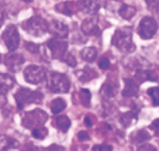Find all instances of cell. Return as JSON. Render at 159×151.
Listing matches in <instances>:
<instances>
[{
    "mask_svg": "<svg viewBox=\"0 0 159 151\" xmlns=\"http://www.w3.org/2000/svg\"><path fill=\"white\" fill-rule=\"evenodd\" d=\"M98 67H99L101 69H103V70L109 69L110 67H111V62H110L109 58H107V57H102V58H100L99 62H98Z\"/></svg>",
    "mask_w": 159,
    "mask_h": 151,
    "instance_id": "cell-31",
    "label": "cell"
},
{
    "mask_svg": "<svg viewBox=\"0 0 159 151\" xmlns=\"http://www.w3.org/2000/svg\"><path fill=\"white\" fill-rule=\"evenodd\" d=\"M67 107V103L63 98H56L51 104V110L53 114H59Z\"/></svg>",
    "mask_w": 159,
    "mask_h": 151,
    "instance_id": "cell-22",
    "label": "cell"
},
{
    "mask_svg": "<svg viewBox=\"0 0 159 151\" xmlns=\"http://www.w3.org/2000/svg\"><path fill=\"white\" fill-rule=\"evenodd\" d=\"M3 22H4V14H3L2 10L0 9V28H1V26H2V24H3Z\"/></svg>",
    "mask_w": 159,
    "mask_h": 151,
    "instance_id": "cell-39",
    "label": "cell"
},
{
    "mask_svg": "<svg viewBox=\"0 0 159 151\" xmlns=\"http://www.w3.org/2000/svg\"><path fill=\"white\" fill-rule=\"evenodd\" d=\"M55 11L60 13L66 14V16H73V14L77 11L76 2L65 1V2L59 3L55 6Z\"/></svg>",
    "mask_w": 159,
    "mask_h": 151,
    "instance_id": "cell-15",
    "label": "cell"
},
{
    "mask_svg": "<svg viewBox=\"0 0 159 151\" xmlns=\"http://www.w3.org/2000/svg\"><path fill=\"white\" fill-rule=\"evenodd\" d=\"M148 94L152 97L153 105H159V87H153L148 89Z\"/></svg>",
    "mask_w": 159,
    "mask_h": 151,
    "instance_id": "cell-26",
    "label": "cell"
},
{
    "mask_svg": "<svg viewBox=\"0 0 159 151\" xmlns=\"http://www.w3.org/2000/svg\"><path fill=\"white\" fill-rule=\"evenodd\" d=\"M61 60H63V61H64L67 65H69V66L71 67V68H75V67L77 65L76 59H75V55H74L73 53H71V52H66V53L64 54V56L62 57Z\"/></svg>",
    "mask_w": 159,
    "mask_h": 151,
    "instance_id": "cell-28",
    "label": "cell"
},
{
    "mask_svg": "<svg viewBox=\"0 0 159 151\" xmlns=\"http://www.w3.org/2000/svg\"><path fill=\"white\" fill-rule=\"evenodd\" d=\"M118 13L119 16L126 19V20H129L132 19L136 13V9L133 6H129L127 4H123V3H119V7H118Z\"/></svg>",
    "mask_w": 159,
    "mask_h": 151,
    "instance_id": "cell-17",
    "label": "cell"
},
{
    "mask_svg": "<svg viewBox=\"0 0 159 151\" xmlns=\"http://www.w3.org/2000/svg\"><path fill=\"white\" fill-rule=\"evenodd\" d=\"M48 87L53 93H67L70 87V82L65 74L53 71L49 74Z\"/></svg>",
    "mask_w": 159,
    "mask_h": 151,
    "instance_id": "cell-3",
    "label": "cell"
},
{
    "mask_svg": "<svg viewBox=\"0 0 159 151\" xmlns=\"http://www.w3.org/2000/svg\"><path fill=\"white\" fill-rule=\"evenodd\" d=\"M76 74L78 75V79L84 83L88 82L97 76V73L93 69H90V68H85V69L77 71Z\"/></svg>",
    "mask_w": 159,
    "mask_h": 151,
    "instance_id": "cell-21",
    "label": "cell"
},
{
    "mask_svg": "<svg viewBox=\"0 0 159 151\" xmlns=\"http://www.w3.org/2000/svg\"><path fill=\"white\" fill-rule=\"evenodd\" d=\"M156 1H158V2H159V0H156Z\"/></svg>",
    "mask_w": 159,
    "mask_h": 151,
    "instance_id": "cell-42",
    "label": "cell"
},
{
    "mask_svg": "<svg viewBox=\"0 0 159 151\" xmlns=\"http://www.w3.org/2000/svg\"><path fill=\"white\" fill-rule=\"evenodd\" d=\"M84 123L87 127H92L93 126V122H92V119L89 117V116H87L85 119H84Z\"/></svg>",
    "mask_w": 159,
    "mask_h": 151,
    "instance_id": "cell-38",
    "label": "cell"
},
{
    "mask_svg": "<svg viewBox=\"0 0 159 151\" xmlns=\"http://www.w3.org/2000/svg\"><path fill=\"white\" fill-rule=\"evenodd\" d=\"M22 28L33 36H42L49 31L48 22L41 16H34L22 23Z\"/></svg>",
    "mask_w": 159,
    "mask_h": 151,
    "instance_id": "cell-2",
    "label": "cell"
},
{
    "mask_svg": "<svg viewBox=\"0 0 159 151\" xmlns=\"http://www.w3.org/2000/svg\"><path fill=\"white\" fill-rule=\"evenodd\" d=\"M7 104V98L6 96L4 95L3 92H0V109L3 108L4 105H6Z\"/></svg>",
    "mask_w": 159,
    "mask_h": 151,
    "instance_id": "cell-36",
    "label": "cell"
},
{
    "mask_svg": "<svg viewBox=\"0 0 159 151\" xmlns=\"http://www.w3.org/2000/svg\"><path fill=\"white\" fill-rule=\"evenodd\" d=\"M98 18L96 16H91L90 17L86 18L82 25L81 29L83 33L90 36H97L100 33V29L98 27Z\"/></svg>",
    "mask_w": 159,
    "mask_h": 151,
    "instance_id": "cell-11",
    "label": "cell"
},
{
    "mask_svg": "<svg viewBox=\"0 0 159 151\" xmlns=\"http://www.w3.org/2000/svg\"><path fill=\"white\" fill-rule=\"evenodd\" d=\"M24 78L29 84L37 85L46 78V70L40 66L31 65L24 69Z\"/></svg>",
    "mask_w": 159,
    "mask_h": 151,
    "instance_id": "cell-7",
    "label": "cell"
},
{
    "mask_svg": "<svg viewBox=\"0 0 159 151\" xmlns=\"http://www.w3.org/2000/svg\"><path fill=\"white\" fill-rule=\"evenodd\" d=\"M2 39L8 51H10L11 52L16 51L20 42L19 33L16 27L12 24L8 25L2 34Z\"/></svg>",
    "mask_w": 159,
    "mask_h": 151,
    "instance_id": "cell-6",
    "label": "cell"
},
{
    "mask_svg": "<svg viewBox=\"0 0 159 151\" xmlns=\"http://www.w3.org/2000/svg\"><path fill=\"white\" fill-rule=\"evenodd\" d=\"M80 55L84 61L93 63L97 57V50L94 47H87L81 51Z\"/></svg>",
    "mask_w": 159,
    "mask_h": 151,
    "instance_id": "cell-19",
    "label": "cell"
},
{
    "mask_svg": "<svg viewBox=\"0 0 159 151\" xmlns=\"http://www.w3.org/2000/svg\"><path fill=\"white\" fill-rule=\"evenodd\" d=\"M17 147H19V143L17 140L11 138L7 135H0V150H8Z\"/></svg>",
    "mask_w": 159,
    "mask_h": 151,
    "instance_id": "cell-18",
    "label": "cell"
},
{
    "mask_svg": "<svg viewBox=\"0 0 159 151\" xmlns=\"http://www.w3.org/2000/svg\"><path fill=\"white\" fill-rule=\"evenodd\" d=\"M136 120H137V116L134 113H133V112H127V113L123 114L121 119H120L121 124L125 127H131L134 123V121H136Z\"/></svg>",
    "mask_w": 159,
    "mask_h": 151,
    "instance_id": "cell-24",
    "label": "cell"
},
{
    "mask_svg": "<svg viewBox=\"0 0 159 151\" xmlns=\"http://www.w3.org/2000/svg\"><path fill=\"white\" fill-rule=\"evenodd\" d=\"M48 135V129L45 127H35L33 130V136L35 139L43 140Z\"/></svg>",
    "mask_w": 159,
    "mask_h": 151,
    "instance_id": "cell-29",
    "label": "cell"
},
{
    "mask_svg": "<svg viewBox=\"0 0 159 151\" xmlns=\"http://www.w3.org/2000/svg\"><path fill=\"white\" fill-rule=\"evenodd\" d=\"M25 63V59L20 53H10L5 56V65L11 72H17Z\"/></svg>",
    "mask_w": 159,
    "mask_h": 151,
    "instance_id": "cell-10",
    "label": "cell"
},
{
    "mask_svg": "<svg viewBox=\"0 0 159 151\" xmlns=\"http://www.w3.org/2000/svg\"><path fill=\"white\" fill-rule=\"evenodd\" d=\"M43 94L39 91H33L29 88H20L14 94V99L16 101L17 107L22 109L25 105L30 104H40L43 100Z\"/></svg>",
    "mask_w": 159,
    "mask_h": 151,
    "instance_id": "cell-4",
    "label": "cell"
},
{
    "mask_svg": "<svg viewBox=\"0 0 159 151\" xmlns=\"http://www.w3.org/2000/svg\"><path fill=\"white\" fill-rule=\"evenodd\" d=\"M124 83H125V87L122 90V95L124 97L129 98V97H134V95L137 94L139 90V87L133 79L125 78Z\"/></svg>",
    "mask_w": 159,
    "mask_h": 151,
    "instance_id": "cell-14",
    "label": "cell"
},
{
    "mask_svg": "<svg viewBox=\"0 0 159 151\" xmlns=\"http://www.w3.org/2000/svg\"><path fill=\"white\" fill-rule=\"evenodd\" d=\"M111 43L114 47L123 52H133L135 50V46L133 42L132 32L128 28L118 29L115 31Z\"/></svg>",
    "mask_w": 159,
    "mask_h": 151,
    "instance_id": "cell-1",
    "label": "cell"
},
{
    "mask_svg": "<svg viewBox=\"0 0 159 151\" xmlns=\"http://www.w3.org/2000/svg\"><path fill=\"white\" fill-rule=\"evenodd\" d=\"M91 97L92 94L89 91L88 89H81V92H80V99L82 101V104L85 107L89 108L90 107V104H91Z\"/></svg>",
    "mask_w": 159,
    "mask_h": 151,
    "instance_id": "cell-27",
    "label": "cell"
},
{
    "mask_svg": "<svg viewBox=\"0 0 159 151\" xmlns=\"http://www.w3.org/2000/svg\"><path fill=\"white\" fill-rule=\"evenodd\" d=\"M150 139H151V135L145 130H140L136 134V141L137 142L141 143V142H145V141L150 140Z\"/></svg>",
    "mask_w": 159,
    "mask_h": 151,
    "instance_id": "cell-30",
    "label": "cell"
},
{
    "mask_svg": "<svg viewBox=\"0 0 159 151\" xmlns=\"http://www.w3.org/2000/svg\"><path fill=\"white\" fill-rule=\"evenodd\" d=\"M47 47H48L52 58L62 59L64 54L67 52L68 43L59 38H55V39H51L48 42Z\"/></svg>",
    "mask_w": 159,
    "mask_h": 151,
    "instance_id": "cell-9",
    "label": "cell"
},
{
    "mask_svg": "<svg viewBox=\"0 0 159 151\" xmlns=\"http://www.w3.org/2000/svg\"><path fill=\"white\" fill-rule=\"evenodd\" d=\"M16 85V80L12 76L6 73H0V92L7 93Z\"/></svg>",
    "mask_w": 159,
    "mask_h": 151,
    "instance_id": "cell-16",
    "label": "cell"
},
{
    "mask_svg": "<svg viewBox=\"0 0 159 151\" xmlns=\"http://www.w3.org/2000/svg\"><path fill=\"white\" fill-rule=\"evenodd\" d=\"M93 150L111 151V150H112V147H111V145H106V144H103V145H96V146H93Z\"/></svg>",
    "mask_w": 159,
    "mask_h": 151,
    "instance_id": "cell-33",
    "label": "cell"
},
{
    "mask_svg": "<svg viewBox=\"0 0 159 151\" xmlns=\"http://www.w3.org/2000/svg\"><path fill=\"white\" fill-rule=\"evenodd\" d=\"M48 119V114L40 109H35L31 112H27L23 121L22 125L26 127H38L43 126Z\"/></svg>",
    "mask_w": 159,
    "mask_h": 151,
    "instance_id": "cell-8",
    "label": "cell"
},
{
    "mask_svg": "<svg viewBox=\"0 0 159 151\" xmlns=\"http://www.w3.org/2000/svg\"><path fill=\"white\" fill-rule=\"evenodd\" d=\"M136 78L138 80H140V82H144V81H148V80H151V81H155L157 80V77L154 76L151 71L149 70H137V73H136Z\"/></svg>",
    "mask_w": 159,
    "mask_h": 151,
    "instance_id": "cell-25",
    "label": "cell"
},
{
    "mask_svg": "<svg viewBox=\"0 0 159 151\" xmlns=\"http://www.w3.org/2000/svg\"><path fill=\"white\" fill-rule=\"evenodd\" d=\"M157 29V22L151 16H145L141 19L137 32L143 40H149L155 35Z\"/></svg>",
    "mask_w": 159,
    "mask_h": 151,
    "instance_id": "cell-5",
    "label": "cell"
},
{
    "mask_svg": "<svg viewBox=\"0 0 159 151\" xmlns=\"http://www.w3.org/2000/svg\"><path fill=\"white\" fill-rule=\"evenodd\" d=\"M49 32L56 38L64 39L69 35V28L60 20L54 19L51 22V24H49Z\"/></svg>",
    "mask_w": 159,
    "mask_h": 151,
    "instance_id": "cell-13",
    "label": "cell"
},
{
    "mask_svg": "<svg viewBox=\"0 0 159 151\" xmlns=\"http://www.w3.org/2000/svg\"><path fill=\"white\" fill-rule=\"evenodd\" d=\"M0 62H1V54H0Z\"/></svg>",
    "mask_w": 159,
    "mask_h": 151,
    "instance_id": "cell-41",
    "label": "cell"
},
{
    "mask_svg": "<svg viewBox=\"0 0 159 151\" xmlns=\"http://www.w3.org/2000/svg\"><path fill=\"white\" fill-rule=\"evenodd\" d=\"M23 1H25V2H32L33 0H23Z\"/></svg>",
    "mask_w": 159,
    "mask_h": 151,
    "instance_id": "cell-40",
    "label": "cell"
},
{
    "mask_svg": "<svg viewBox=\"0 0 159 151\" xmlns=\"http://www.w3.org/2000/svg\"><path fill=\"white\" fill-rule=\"evenodd\" d=\"M56 126L62 132L66 133L70 127V120L66 115H60L56 118Z\"/></svg>",
    "mask_w": 159,
    "mask_h": 151,
    "instance_id": "cell-23",
    "label": "cell"
},
{
    "mask_svg": "<svg viewBox=\"0 0 159 151\" xmlns=\"http://www.w3.org/2000/svg\"><path fill=\"white\" fill-rule=\"evenodd\" d=\"M116 91H117V86L116 85H114L113 83H111V82H106L102 86V87H101L100 93L102 94L104 97L111 98V97L116 95Z\"/></svg>",
    "mask_w": 159,
    "mask_h": 151,
    "instance_id": "cell-20",
    "label": "cell"
},
{
    "mask_svg": "<svg viewBox=\"0 0 159 151\" xmlns=\"http://www.w3.org/2000/svg\"><path fill=\"white\" fill-rule=\"evenodd\" d=\"M77 137L79 139V141H88L90 140V136L88 135V133L85 132V131H81L78 133Z\"/></svg>",
    "mask_w": 159,
    "mask_h": 151,
    "instance_id": "cell-34",
    "label": "cell"
},
{
    "mask_svg": "<svg viewBox=\"0 0 159 151\" xmlns=\"http://www.w3.org/2000/svg\"><path fill=\"white\" fill-rule=\"evenodd\" d=\"M77 11L83 13L93 16L100 9L99 0H78L76 2Z\"/></svg>",
    "mask_w": 159,
    "mask_h": 151,
    "instance_id": "cell-12",
    "label": "cell"
},
{
    "mask_svg": "<svg viewBox=\"0 0 159 151\" xmlns=\"http://www.w3.org/2000/svg\"><path fill=\"white\" fill-rule=\"evenodd\" d=\"M151 127L153 128V131L155 132V134L158 136L159 135V119H155L153 122L152 123Z\"/></svg>",
    "mask_w": 159,
    "mask_h": 151,
    "instance_id": "cell-35",
    "label": "cell"
},
{
    "mask_svg": "<svg viewBox=\"0 0 159 151\" xmlns=\"http://www.w3.org/2000/svg\"><path fill=\"white\" fill-rule=\"evenodd\" d=\"M138 150H156V148L152 144H143L142 146L138 147Z\"/></svg>",
    "mask_w": 159,
    "mask_h": 151,
    "instance_id": "cell-37",
    "label": "cell"
},
{
    "mask_svg": "<svg viewBox=\"0 0 159 151\" xmlns=\"http://www.w3.org/2000/svg\"><path fill=\"white\" fill-rule=\"evenodd\" d=\"M25 46L29 51H31L33 53H37L39 51V46L36 44H34V43H26Z\"/></svg>",
    "mask_w": 159,
    "mask_h": 151,
    "instance_id": "cell-32",
    "label": "cell"
}]
</instances>
